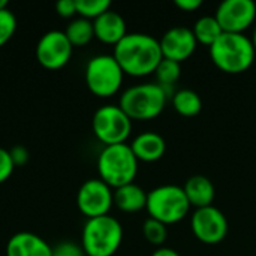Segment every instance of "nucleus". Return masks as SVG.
<instances>
[{"label":"nucleus","instance_id":"2eb2a0df","mask_svg":"<svg viewBox=\"0 0 256 256\" xmlns=\"http://www.w3.org/2000/svg\"><path fill=\"white\" fill-rule=\"evenodd\" d=\"M129 146L135 158L138 159V162H147V164L160 160L166 152L165 138L160 134L153 132V130L141 132L132 140Z\"/></svg>","mask_w":256,"mask_h":256},{"label":"nucleus","instance_id":"7ed1b4c3","mask_svg":"<svg viewBox=\"0 0 256 256\" xmlns=\"http://www.w3.org/2000/svg\"><path fill=\"white\" fill-rule=\"evenodd\" d=\"M168 100L170 94L160 84L144 82L126 88L120 96L118 106L132 122H147L159 117Z\"/></svg>","mask_w":256,"mask_h":256},{"label":"nucleus","instance_id":"a878e982","mask_svg":"<svg viewBox=\"0 0 256 256\" xmlns=\"http://www.w3.org/2000/svg\"><path fill=\"white\" fill-rule=\"evenodd\" d=\"M14 170H15V165L12 162L9 150L0 147V184L4 183L12 176Z\"/></svg>","mask_w":256,"mask_h":256},{"label":"nucleus","instance_id":"0eeeda50","mask_svg":"<svg viewBox=\"0 0 256 256\" xmlns=\"http://www.w3.org/2000/svg\"><path fill=\"white\" fill-rule=\"evenodd\" d=\"M88 90L98 98L114 96L124 80V72L112 54H99L88 60L84 72Z\"/></svg>","mask_w":256,"mask_h":256},{"label":"nucleus","instance_id":"bb28decb","mask_svg":"<svg viewBox=\"0 0 256 256\" xmlns=\"http://www.w3.org/2000/svg\"><path fill=\"white\" fill-rule=\"evenodd\" d=\"M52 256H87L84 254L82 248L70 243V242H63L60 244H57L52 249Z\"/></svg>","mask_w":256,"mask_h":256},{"label":"nucleus","instance_id":"393cba45","mask_svg":"<svg viewBox=\"0 0 256 256\" xmlns=\"http://www.w3.org/2000/svg\"><path fill=\"white\" fill-rule=\"evenodd\" d=\"M16 30V18L14 12L6 8L0 10V46H3L6 42L10 40Z\"/></svg>","mask_w":256,"mask_h":256},{"label":"nucleus","instance_id":"b1692460","mask_svg":"<svg viewBox=\"0 0 256 256\" xmlns=\"http://www.w3.org/2000/svg\"><path fill=\"white\" fill-rule=\"evenodd\" d=\"M142 236L150 244L162 248L168 238V230L166 225H164L162 222L148 218L142 224Z\"/></svg>","mask_w":256,"mask_h":256},{"label":"nucleus","instance_id":"f03ea898","mask_svg":"<svg viewBox=\"0 0 256 256\" xmlns=\"http://www.w3.org/2000/svg\"><path fill=\"white\" fill-rule=\"evenodd\" d=\"M208 52L214 66L231 75L249 70L256 58L252 39L242 33H222L208 48Z\"/></svg>","mask_w":256,"mask_h":256},{"label":"nucleus","instance_id":"aec40b11","mask_svg":"<svg viewBox=\"0 0 256 256\" xmlns=\"http://www.w3.org/2000/svg\"><path fill=\"white\" fill-rule=\"evenodd\" d=\"M171 104L176 112L180 114L182 117H195L202 110L201 96L190 88L176 90V93L171 98Z\"/></svg>","mask_w":256,"mask_h":256},{"label":"nucleus","instance_id":"6e6552de","mask_svg":"<svg viewBox=\"0 0 256 256\" xmlns=\"http://www.w3.org/2000/svg\"><path fill=\"white\" fill-rule=\"evenodd\" d=\"M94 136L104 146L124 144L132 132V120L118 105H104L96 110L92 120Z\"/></svg>","mask_w":256,"mask_h":256},{"label":"nucleus","instance_id":"f3484780","mask_svg":"<svg viewBox=\"0 0 256 256\" xmlns=\"http://www.w3.org/2000/svg\"><path fill=\"white\" fill-rule=\"evenodd\" d=\"M183 189H184V194L190 207H195V210L213 206L216 189H214L213 182L208 177L200 176V174L192 176L186 180Z\"/></svg>","mask_w":256,"mask_h":256},{"label":"nucleus","instance_id":"9b49d317","mask_svg":"<svg viewBox=\"0 0 256 256\" xmlns=\"http://www.w3.org/2000/svg\"><path fill=\"white\" fill-rule=\"evenodd\" d=\"M224 33H242L256 21V4L252 0H225L214 14Z\"/></svg>","mask_w":256,"mask_h":256},{"label":"nucleus","instance_id":"7c9ffc66","mask_svg":"<svg viewBox=\"0 0 256 256\" xmlns=\"http://www.w3.org/2000/svg\"><path fill=\"white\" fill-rule=\"evenodd\" d=\"M152 256H182L176 249H171V248H165V246H162V248H158Z\"/></svg>","mask_w":256,"mask_h":256},{"label":"nucleus","instance_id":"1a4fd4ad","mask_svg":"<svg viewBox=\"0 0 256 256\" xmlns=\"http://www.w3.org/2000/svg\"><path fill=\"white\" fill-rule=\"evenodd\" d=\"M190 230L198 242L214 246L222 243L228 236V219L214 206L196 208L190 216Z\"/></svg>","mask_w":256,"mask_h":256},{"label":"nucleus","instance_id":"c756f323","mask_svg":"<svg viewBox=\"0 0 256 256\" xmlns=\"http://www.w3.org/2000/svg\"><path fill=\"white\" fill-rule=\"evenodd\" d=\"M174 4L183 12H194L202 6V2L201 0H176Z\"/></svg>","mask_w":256,"mask_h":256},{"label":"nucleus","instance_id":"4468645a","mask_svg":"<svg viewBox=\"0 0 256 256\" xmlns=\"http://www.w3.org/2000/svg\"><path fill=\"white\" fill-rule=\"evenodd\" d=\"M93 28H94V38L98 40L114 46L128 34L124 18L112 9L98 16L93 21Z\"/></svg>","mask_w":256,"mask_h":256},{"label":"nucleus","instance_id":"423d86ee","mask_svg":"<svg viewBox=\"0 0 256 256\" xmlns=\"http://www.w3.org/2000/svg\"><path fill=\"white\" fill-rule=\"evenodd\" d=\"M146 210L148 218L168 226L182 222L188 216L190 204L186 198L183 186L162 184L147 194Z\"/></svg>","mask_w":256,"mask_h":256},{"label":"nucleus","instance_id":"a211bd4d","mask_svg":"<svg viewBox=\"0 0 256 256\" xmlns=\"http://www.w3.org/2000/svg\"><path fill=\"white\" fill-rule=\"evenodd\" d=\"M147 194L135 182L114 189V206L124 213H136L146 208Z\"/></svg>","mask_w":256,"mask_h":256},{"label":"nucleus","instance_id":"f8f14e48","mask_svg":"<svg viewBox=\"0 0 256 256\" xmlns=\"http://www.w3.org/2000/svg\"><path fill=\"white\" fill-rule=\"evenodd\" d=\"M72 44L64 32L50 30L44 33L36 45V58L46 69H60L66 66L72 57Z\"/></svg>","mask_w":256,"mask_h":256},{"label":"nucleus","instance_id":"2f4dec72","mask_svg":"<svg viewBox=\"0 0 256 256\" xmlns=\"http://www.w3.org/2000/svg\"><path fill=\"white\" fill-rule=\"evenodd\" d=\"M252 44H254V48H255L256 51V24H255V28H254V34H252Z\"/></svg>","mask_w":256,"mask_h":256},{"label":"nucleus","instance_id":"cd10ccee","mask_svg":"<svg viewBox=\"0 0 256 256\" xmlns=\"http://www.w3.org/2000/svg\"><path fill=\"white\" fill-rule=\"evenodd\" d=\"M56 10L63 18H70L76 14V4L75 0H60L56 3Z\"/></svg>","mask_w":256,"mask_h":256},{"label":"nucleus","instance_id":"f257e3e1","mask_svg":"<svg viewBox=\"0 0 256 256\" xmlns=\"http://www.w3.org/2000/svg\"><path fill=\"white\" fill-rule=\"evenodd\" d=\"M124 75L144 78L158 69L164 60L160 42L158 38L147 33H128L112 52Z\"/></svg>","mask_w":256,"mask_h":256},{"label":"nucleus","instance_id":"5701e85b","mask_svg":"<svg viewBox=\"0 0 256 256\" xmlns=\"http://www.w3.org/2000/svg\"><path fill=\"white\" fill-rule=\"evenodd\" d=\"M76 4V14L81 18L94 21L98 16L105 14L111 9L110 0H75Z\"/></svg>","mask_w":256,"mask_h":256},{"label":"nucleus","instance_id":"9d476101","mask_svg":"<svg viewBox=\"0 0 256 256\" xmlns=\"http://www.w3.org/2000/svg\"><path fill=\"white\" fill-rule=\"evenodd\" d=\"M114 206V189L100 178H88L76 194V207L87 218L106 216Z\"/></svg>","mask_w":256,"mask_h":256},{"label":"nucleus","instance_id":"412c9836","mask_svg":"<svg viewBox=\"0 0 256 256\" xmlns=\"http://www.w3.org/2000/svg\"><path fill=\"white\" fill-rule=\"evenodd\" d=\"M154 76H156V82L160 84L170 94V99L172 98V94L176 93L174 86L177 84V81L182 76V64L172 60H166L164 58L158 69L154 70Z\"/></svg>","mask_w":256,"mask_h":256},{"label":"nucleus","instance_id":"39448f33","mask_svg":"<svg viewBox=\"0 0 256 256\" xmlns=\"http://www.w3.org/2000/svg\"><path fill=\"white\" fill-rule=\"evenodd\" d=\"M81 238V248L87 256H112L122 246L123 226L110 214L87 219Z\"/></svg>","mask_w":256,"mask_h":256},{"label":"nucleus","instance_id":"473e14b6","mask_svg":"<svg viewBox=\"0 0 256 256\" xmlns=\"http://www.w3.org/2000/svg\"><path fill=\"white\" fill-rule=\"evenodd\" d=\"M8 8V2L6 0H0V10L2 9H6Z\"/></svg>","mask_w":256,"mask_h":256},{"label":"nucleus","instance_id":"dca6fc26","mask_svg":"<svg viewBox=\"0 0 256 256\" xmlns=\"http://www.w3.org/2000/svg\"><path fill=\"white\" fill-rule=\"evenodd\" d=\"M6 256H52V248L33 232H18L9 238Z\"/></svg>","mask_w":256,"mask_h":256},{"label":"nucleus","instance_id":"c85d7f7f","mask_svg":"<svg viewBox=\"0 0 256 256\" xmlns=\"http://www.w3.org/2000/svg\"><path fill=\"white\" fill-rule=\"evenodd\" d=\"M9 153H10V158H12V162H14L15 166L24 165L28 160V152L22 146H15L14 148L9 150Z\"/></svg>","mask_w":256,"mask_h":256},{"label":"nucleus","instance_id":"6ab92c4d","mask_svg":"<svg viewBox=\"0 0 256 256\" xmlns=\"http://www.w3.org/2000/svg\"><path fill=\"white\" fill-rule=\"evenodd\" d=\"M192 33L198 45H204L210 48L222 36L224 30L214 15H204L195 21L192 27Z\"/></svg>","mask_w":256,"mask_h":256},{"label":"nucleus","instance_id":"ddd939ff","mask_svg":"<svg viewBox=\"0 0 256 256\" xmlns=\"http://www.w3.org/2000/svg\"><path fill=\"white\" fill-rule=\"evenodd\" d=\"M159 42L164 58L177 62L180 64L190 58L198 46L192 28L188 27H172L166 30Z\"/></svg>","mask_w":256,"mask_h":256},{"label":"nucleus","instance_id":"4be33fe9","mask_svg":"<svg viewBox=\"0 0 256 256\" xmlns=\"http://www.w3.org/2000/svg\"><path fill=\"white\" fill-rule=\"evenodd\" d=\"M66 38L72 44V46H84L94 38L93 21L86 18H75L64 30Z\"/></svg>","mask_w":256,"mask_h":256},{"label":"nucleus","instance_id":"20e7f679","mask_svg":"<svg viewBox=\"0 0 256 256\" xmlns=\"http://www.w3.org/2000/svg\"><path fill=\"white\" fill-rule=\"evenodd\" d=\"M138 159L129 144L105 146L98 156L99 178L111 189L134 183L138 174Z\"/></svg>","mask_w":256,"mask_h":256}]
</instances>
